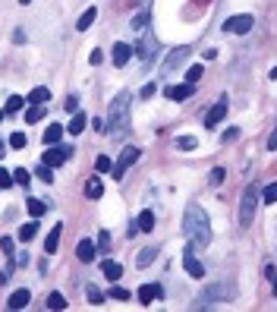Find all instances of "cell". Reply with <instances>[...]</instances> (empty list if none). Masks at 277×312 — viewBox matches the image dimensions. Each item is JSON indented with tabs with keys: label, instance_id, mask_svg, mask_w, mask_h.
I'll return each mask as SVG.
<instances>
[{
	"label": "cell",
	"instance_id": "6da1fadb",
	"mask_svg": "<svg viewBox=\"0 0 277 312\" xmlns=\"http://www.w3.org/2000/svg\"><path fill=\"white\" fill-rule=\"evenodd\" d=\"M107 129H111L117 139L129 136V129H132V95H129V92H120L117 98L111 101V114H107Z\"/></svg>",
	"mask_w": 277,
	"mask_h": 312
},
{
	"label": "cell",
	"instance_id": "7a4b0ae2",
	"mask_svg": "<svg viewBox=\"0 0 277 312\" xmlns=\"http://www.w3.org/2000/svg\"><path fill=\"white\" fill-rule=\"evenodd\" d=\"M183 230L189 237V243H196V246H208L211 243V221H208V214H205L202 205H186Z\"/></svg>",
	"mask_w": 277,
	"mask_h": 312
},
{
	"label": "cell",
	"instance_id": "3957f363",
	"mask_svg": "<svg viewBox=\"0 0 277 312\" xmlns=\"http://www.w3.org/2000/svg\"><path fill=\"white\" fill-rule=\"evenodd\" d=\"M236 296V284L233 281H221V284H208L196 299V309H211L218 303H227V299Z\"/></svg>",
	"mask_w": 277,
	"mask_h": 312
},
{
	"label": "cell",
	"instance_id": "277c9868",
	"mask_svg": "<svg viewBox=\"0 0 277 312\" xmlns=\"http://www.w3.org/2000/svg\"><path fill=\"white\" fill-rule=\"evenodd\" d=\"M258 196H261V189H258L255 183H249L246 193H243V202H239V227H249V224H252L255 208H258Z\"/></svg>",
	"mask_w": 277,
	"mask_h": 312
},
{
	"label": "cell",
	"instance_id": "5b68a950",
	"mask_svg": "<svg viewBox=\"0 0 277 312\" xmlns=\"http://www.w3.org/2000/svg\"><path fill=\"white\" fill-rule=\"evenodd\" d=\"M139 154H142V151H139L136 145H126L123 151H120V158L114 161V167H111V177H114V180H123V174H126L129 167L139 161Z\"/></svg>",
	"mask_w": 277,
	"mask_h": 312
},
{
	"label": "cell",
	"instance_id": "8992f818",
	"mask_svg": "<svg viewBox=\"0 0 277 312\" xmlns=\"http://www.w3.org/2000/svg\"><path fill=\"white\" fill-rule=\"evenodd\" d=\"M189 54H192V47H186V44H183V47H173V51L164 57V63H161V73H164V76H170L173 69H179V66H183L186 60H189Z\"/></svg>",
	"mask_w": 277,
	"mask_h": 312
},
{
	"label": "cell",
	"instance_id": "52a82bcc",
	"mask_svg": "<svg viewBox=\"0 0 277 312\" xmlns=\"http://www.w3.org/2000/svg\"><path fill=\"white\" fill-rule=\"evenodd\" d=\"M136 51H139V60H142V63H151V60L158 57V38H154V32H151V29L142 32V41H139Z\"/></svg>",
	"mask_w": 277,
	"mask_h": 312
},
{
	"label": "cell",
	"instance_id": "ba28073f",
	"mask_svg": "<svg viewBox=\"0 0 277 312\" xmlns=\"http://www.w3.org/2000/svg\"><path fill=\"white\" fill-rule=\"evenodd\" d=\"M252 26H255V16L252 13H243V16H230L224 22V32L227 35H246V32H252Z\"/></svg>",
	"mask_w": 277,
	"mask_h": 312
},
{
	"label": "cell",
	"instance_id": "9c48e42d",
	"mask_svg": "<svg viewBox=\"0 0 277 312\" xmlns=\"http://www.w3.org/2000/svg\"><path fill=\"white\" fill-rule=\"evenodd\" d=\"M73 145H63V148H47L44 154H41V164H47V167H60V164H63V161H69V158H73Z\"/></svg>",
	"mask_w": 277,
	"mask_h": 312
},
{
	"label": "cell",
	"instance_id": "30bf717a",
	"mask_svg": "<svg viewBox=\"0 0 277 312\" xmlns=\"http://www.w3.org/2000/svg\"><path fill=\"white\" fill-rule=\"evenodd\" d=\"M183 268L192 274V278H205V265L196 259V243L186 246V253H183Z\"/></svg>",
	"mask_w": 277,
	"mask_h": 312
},
{
	"label": "cell",
	"instance_id": "8fae6325",
	"mask_svg": "<svg viewBox=\"0 0 277 312\" xmlns=\"http://www.w3.org/2000/svg\"><path fill=\"white\" fill-rule=\"evenodd\" d=\"M136 296H139V303H142V306H148V303H154V299H161V296H164V287H161V284H142Z\"/></svg>",
	"mask_w": 277,
	"mask_h": 312
},
{
	"label": "cell",
	"instance_id": "7c38bea8",
	"mask_svg": "<svg viewBox=\"0 0 277 312\" xmlns=\"http://www.w3.org/2000/svg\"><path fill=\"white\" fill-rule=\"evenodd\" d=\"M136 230H145V233H148V230H154V211H148V208H145V211H139V218L132 221V227H129V237L136 233Z\"/></svg>",
	"mask_w": 277,
	"mask_h": 312
},
{
	"label": "cell",
	"instance_id": "4fadbf2b",
	"mask_svg": "<svg viewBox=\"0 0 277 312\" xmlns=\"http://www.w3.org/2000/svg\"><path fill=\"white\" fill-rule=\"evenodd\" d=\"M224 117H227V101L221 98V101L214 104V107H211L208 114H205V126H208V129H214V126H218V123H221Z\"/></svg>",
	"mask_w": 277,
	"mask_h": 312
},
{
	"label": "cell",
	"instance_id": "5bb4252c",
	"mask_svg": "<svg viewBox=\"0 0 277 312\" xmlns=\"http://www.w3.org/2000/svg\"><path fill=\"white\" fill-rule=\"evenodd\" d=\"M192 92H196V86H192V82H183V86H167V89H164V95H167L170 101H186Z\"/></svg>",
	"mask_w": 277,
	"mask_h": 312
},
{
	"label": "cell",
	"instance_id": "9a60e30c",
	"mask_svg": "<svg viewBox=\"0 0 277 312\" xmlns=\"http://www.w3.org/2000/svg\"><path fill=\"white\" fill-rule=\"evenodd\" d=\"M95 256H98V246H95L91 240H79V246H76V259H79V262H95Z\"/></svg>",
	"mask_w": 277,
	"mask_h": 312
},
{
	"label": "cell",
	"instance_id": "2e32d148",
	"mask_svg": "<svg viewBox=\"0 0 277 312\" xmlns=\"http://www.w3.org/2000/svg\"><path fill=\"white\" fill-rule=\"evenodd\" d=\"M29 299H32V293L26 290V287H19V290H13V293H10L7 306H10V309H26V306H29Z\"/></svg>",
	"mask_w": 277,
	"mask_h": 312
},
{
	"label": "cell",
	"instance_id": "e0dca14e",
	"mask_svg": "<svg viewBox=\"0 0 277 312\" xmlns=\"http://www.w3.org/2000/svg\"><path fill=\"white\" fill-rule=\"evenodd\" d=\"M129 57H132V47L123 44V41H117V44H114V66H126Z\"/></svg>",
	"mask_w": 277,
	"mask_h": 312
},
{
	"label": "cell",
	"instance_id": "ac0fdd59",
	"mask_svg": "<svg viewBox=\"0 0 277 312\" xmlns=\"http://www.w3.org/2000/svg\"><path fill=\"white\" fill-rule=\"evenodd\" d=\"M60 237H63V224L51 227V233L44 237V253H57V246H60Z\"/></svg>",
	"mask_w": 277,
	"mask_h": 312
},
{
	"label": "cell",
	"instance_id": "d6986e66",
	"mask_svg": "<svg viewBox=\"0 0 277 312\" xmlns=\"http://www.w3.org/2000/svg\"><path fill=\"white\" fill-rule=\"evenodd\" d=\"M101 271H104V278H111V281H120V278H123V265H120V262H114V259H104Z\"/></svg>",
	"mask_w": 277,
	"mask_h": 312
},
{
	"label": "cell",
	"instance_id": "ffe728a7",
	"mask_svg": "<svg viewBox=\"0 0 277 312\" xmlns=\"http://www.w3.org/2000/svg\"><path fill=\"white\" fill-rule=\"evenodd\" d=\"M154 259H158V249H154V246H145V249L136 256V268H148Z\"/></svg>",
	"mask_w": 277,
	"mask_h": 312
},
{
	"label": "cell",
	"instance_id": "44dd1931",
	"mask_svg": "<svg viewBox=\"0 0 277 312\" xmlns=\"http://www.w3.org/2000/svg\"><path fill=\"white\" fill-rule=\"evenodd\" d=\"M95 19H98V10H95V7H88V10H85V13H82V16H79V22H76V29H79V32H88Z\"/></svg>",
	"mask_w": 277,
	"mask_h": 312
},
{
	"label": "cell",
	"instance_id": "7402d4cb",
	"mask_svg": "<svg viewBox=\"0 0 277 312\" xmlns=\"http://www.w3.org/2000/svg\"><path fill=\"white\" fill-rule=\"evenodd\" d=\"M85 123H88V117L82 114V111H76V114H73V120H69V126H66V129H69L73 136H79L82 129H85Z\"/></svg>",
	"mask_w": 277,
	"mask_h": 312
},
{
	"label": "cell",
	"instance_id": "603a6c76",
	"mask_svg": "<svg viewBox=\"0 0 277 312\" xmlns=\"http://www.w3.org/2000/svg\"><path fill=\"white\" fill-rule=\"evenodd\" d=\"M22 107H26V98H19V95H10L7 104H4V114L13 117V114H19V111H22Z\"/></svg>",
	"mask_w": 277,
	"mask_h": 312
},
{
	"label": "cell",
	"instance_id": "cb8c5ba5",
	"mask_svg": "<svg viewBox=\"0 0 277 312\" xmlns=\"http://www.w3.org/2000/svg\"><path fill=\"white\" fill-rule=\"evenodd\" d=\"M60 136H63V126H60V123L47 126V129H44V145H57V142H60Z\"/></svg>",
	"mask_w": 277,
	"mask_h": 312
},
{
	"label": "cell",
	"instance_id": "d4e9b609",
	"mask_svg": "<svg viewBox=\"0 0 277 312\" xmlns=\"http://www.w3.org/2000/svg\"><path fill=\"white\" fill-rule=\"evenodd\" d=\"M47 98H51V92H47L44 86H35V89H32V95H29L26 101H29V104H44Z\"/></svg>",
	"mask_w": 277,
	"mask_h": 312
},
{
	"label": "cell",
	"instance_id": "484cf974",
	"mask_svg": "<svg viewBox=\"0 0 277 312\" xmlns=\"http://www.w3.org/2000/svg\"><path fill=\"white\" fill-rule=\"evenodd\" d=\"M132 29L136 32H145L148 29V7H142L136 16H132Z\"/></svg>",
	"mask_w": 277,
	"mask_h": 312
},
{
	"label": "cell",
	"instance_id": "4316f807",
	"mask_svg": "<svg viewBox=\"0 0 277 312\" xmlns=\"http://www.w3.org/2000/svg\"><path fill=\"white\" fill-rule=\"evenodd\" d=\"M35 233H38V221H29L19 227V240L22 243H29V240H35Z\"/></svg>",
	"mask_w": 277,
	"mask_h": 312
},
{
	"label": "cell",
	"instance_id": "83f0119b",
	"mask_svg": "<svg viewBox=\"0 0 277 312\" xmlns=\"http://www.w3.org/2000/svg\"><path fill=\"white\" fill-rule=\"evenodd\" d=\"M44 211H47V202L44 199H29V214H32V218H41Z\"/></svg>",
	"mask_w": 277,
	"mask_h": 312
},
{
	"label": "cell",
	"instance_id": "f1b7e54d",
	"mask_svg": "<svg viewBox=\"0 0 277 312\" xmlns=\"http://www.w3.org/2000/svg\"><path fill=\"white\" fill-rule=\"evenodd\" d=\"M258 199L264 202V205H274V202H277V183H268V186L261 189V196H258Z\"/></svg>",
	"mask_w": 277,
	"mask_h": 312
},
{
	"label": "cell",
	"instance_id": "f546056e",
	"mask_svg": "<svg viewBox=\"0 0 277 312\" xmlns=\"http://www.w3.org/2000/svg\"><path fill=\"white\" fill-rule=\"evenodd\" d=\"M41 117H44V104H32L26 111V123H38Z\"/></svg>",
	"mask_w": 277,
	"mask_h": 312
},
{
	"label": "cell",
	"instance_id": "4dcf8cb0",
	"mask_svg": "<svg viewBox=\"0 0 277 312\" xmlns=\"http://www.w3.org/2000/svg\"><path fill=\"white\" fill-rule=\"evenodd\" d=\"M176 148L192 151V148H199V139L196 136H176Z\"/></svg>",
	"mask_w": 277,
	"mask_h": 312
},
{
	"label": "cell",
	"instance_id": "1f68e13d",
	"mask_svg": "<svg viewBox=\"0 0 277 312\" xmlns=\"http://www.w3.org/2000/svg\"><path fill=\"white\" fill-rule=\"evenodd\" d=\"M88 196H91V199H101V196H104V183H101L98 177L88 180Z\"/></svg>",
	"mask_w": 277,
	"mask_h": 312
},
{
	"label": "cell",
	"instance_id": "d6a6232c",
	"mask_svg": "<svg viewBox=\"0 0 277 312\" xmlns=\"http://www.w3.org/2000/svg\"><path fill=\"white\" fill-rule=\"evenodd\" d=\"M85 296H88V303H91V306H101V303H104V293L98 290V287H91V284L85 287Z\"/></svg>",
	"mask_w": 277,
	"mask_h": 312
},
{
	"label": "cell",
	"instance_id": "836d02e7",
	"mask_svg": "<svg viewBox=\"0 0 277 312\" xmlns=\"http://www.w3.org/2000/svg\"><path fill=\"white\" fill-rule=\"evenodd\" d=\"M47 309H66V296L63 293H51L47 296Z\"/></svg>",
	"mask_w": 277,
	"mask_h": 312
},
{
	"label": "cell",
	"instance_id": "e575fe53",
	"mask_svg": "<svg viewBox=\"0 0 277 312\" xmlns=\"http://www.w3.org/2000/svg\"><path fill=\"white\" fill-rule=\"evenodd\" d=\"M111 167H114V161L107 158V154H101V158L95 161V171H98V174H111Z\"/></svg>",
	"mask_w": 277,
	"mask_h": 312
},
{
	"label": "cell",
	"instance_id": "d590c367",
	"mask_svg": "<svg viewBox=\"0 0 277 312\" xmlns=\"http://www.w3.org/2000/svg\"><path fill=\"white\" fill-rule=\"evenodd\" d=\"M38 180H41V183H54V167L41 164V167H38Z\"/></svg>",
	"mask_w": 277,
	"mask_h": 312
},
{
	"label": "cell",
	"instance_id": "8d00e7d4",
	"mask_svg": "<svg viewBox=\"0 0 277 312\" xmlns=\"http://www.w3.org/2000/svg\"><path fill=\"white\" fill-rule=\"evenodd\" d=\"M98 253H111V233L107 230H101V237H98Z\"/></svg>",
	"mask_w": 277,
	"mask_h": 312
},
{
	"label": "cell",
	"instance_id": "74e56055",
	"mask_svg": "<svg viewBox=\"0 0 277 312\" xmlns=\"http://www.w3.org/2000/svg\"><path fill=\"white\" fill-rule=\"evenodd\" d=\"M224 177H227V171H224V167H214L208 180H211V186H221V183H224Z\"/></svg>",
	"mask_w": 277,
	"mask_h": 312
},
{
	"label": "cell",
	"instance_id": "f35d334b",
	"mask_svg": "<svg viewBox=\"0 0 277 312\" xmlns=\"http://www.w3.org/2000/svg\"><path fill=\"white\" fill-rule=\"evenodd\" d=\"M10 186H13V174L0 167V189H10Z\"/></svg>",
	"mask_w": 277,
	"mask_h": 312
},
{
	"label": "cell",
	"instance_id": "ab89813d",
	"mask_svg": "<svg viewBox=\"0 0 277 312\" xmlns=\"http://www.w3.org/2000/svg\"><path fill=\"white\" fill-rule=\"evenodd\" d=\"M13 180H16L19 186H29V180H32V177H29V171H22V167H19V171H13Z\"/></svg>",
	"mask_w": 277,
	"mask_h": 312
},
{
	"label": "cell",
	"instance_id": "60d3db41",
	"mask_svg": "<svg viewBox=\"0 0 277 312\" xmlns=\"http://www.w3.org/2000/svg\"><path fill=\"white\" fill-rule=\"evenodd\" d=\"M111 296H117V299H129L132 293L126 290V287H120V284H114V287H111Z\"/></svg>",
	"mask_w": 277,
	"mask_h": 312
},
{
	"label": "cell",
	"instance_id": "b9f144b4",
	"mask_svg": "<svg viewBox=\"0 0 277 312\" xmlns=\"http://www.w3.org/2000/svg\"><path fill=\"white\" fill-rule=\"evenodd\" d=\"M26 145V133H13L10 136V148H22Z\"/></svg>",
	"mask_w": 277,
	"mask_h": 312
},
{
	"label": "cell",
	"instance_id": "7bdbcfd3",
	"mask_svg": "<svg viewBox=\"0 0 277 312\" xmlns=\"http://www.w3.org/2000/svg\"><path fill=\"white\" fill-rule=\"evenodd\" d=\"M199 79H202V66H189V73H186V82H192V86H196Z\"/></svg>",
	"mask_w": 277,
	"mask_h": 312
},
{
	"label": "cell",
	"instance_id": "ee69618b",
	"mask_svg": "<svg viewBox=\"0 0 277 312\" xmlns=\"http://www.w3.org/2000/svg\"><path fill=\"white\" fill-rule=\"evenodd\" d=\"M0 249H4L7 256H13V237H0Z\"/></svg>",
	"mask_w": 277,
	"mask_h": 312
},
{
	"label": "cell",
	"instance_id": "f6af8a7d",
	"mask_svg": "<svg viewBox=\"0 0 277 312\" xmlns=\"http://www.w3.org/2000/svg\"><path fill=\"white\" fill-rule=\"evenodd\" d=\"M154 92H158V86H154V82H148V86H142V92H139V98H151Z\"/></svg>",
	"mask_w": 277,
	"mask_h": 312
},
{
	"label": "cell",
	"instance_id": "bcb514c9",
	"mask_svg": "<svg viewBox=\"0 0 277 312\" xmlns=\"http://www.w3.org/2000/svg\"><path fill=\"white\" fill-rule=\"evenodd\" d=\"M268 151H277V123H274L271 136H268Z\"/></svg>",
	"mask_w": 277,
	"mask_h": 312
},
{
	"label": "cell",
	"instance_id": "7dc6e473",
	"mask_svg": "<svg viewBox=\"0 0 277 312\" xmlns=\"http://www.w3.org/2000/svg\"><path fill=\"white\" fill-rule=\"evenodd\" d=\"M63 107H66L69 114H76V111H79V98H66V101H63Z\"/></svg>",
	"mask_w": 277,
	"mask_h": 312
},
{
	"label": "cell",
	"instance_id": "c3c4849f",
	"mask_svg": "<svg viewBox=\"0 0 277 312\" xmlns=\"http://www.w3.org/2000/svg\"><path fill=\"white\" fill-rule=\"evenodd\" d=\"M236 136H239V126H230V129H227V133H224L221 139H224V142H233Z\"/></svg>",
	"mask_w": 277,
	"mask_h": 312
},
{
	"label": "cell",
	"instance_id": "681fc988",
	"mask_svg": "<svg viewBox=\"0 0 277 312\" xmlns=\"http://www.w3.org/2000/svg\"><path fill=\"white\" fill-rule=\"evenodd\" d=\"M91 126L98 129V133H107V123H104V120H91Z\"/></svg>",
	"mask_w": 277,
	"mask_h": 312
},
{
	"label": "cell",
	"instance_id": "f907efd6",
	"mask_svg": "<svg viewBox=\"0 0 277 312\" xmlns=\"http://www.w3.org/2000/svg\"><path fill=\"white\" fill-rule=\"evenodd\" d=\"M268 274H271V287H274V293H277V271L268 265Z\"/></svg>",
	"mask_w": 277,
	"mask_h": 312
},
{
	"label": "cell",
	"instance_id": "816d5d0a",
	"mask_svg": "<svg viewBox=\"0 0 277 312\" xmlns=\"http://www.w3.org/2000/svg\"><path fill=\"white\" fill-rule=\"evenodd\" d=\"M101 60H104V54H101V51H91V63H95V66H98Z\"/></svg>",
	"mask_w": 277,
	"mask_h": 312
},
{
	"label": "cell",
	"instance_id": "f5cc1de1",
	"mask_svg": "<svg viewBox=\"0 0 277 312\" xmlns=\"http://www.w3.org/2000/svg\"><path fill=\"white\" fill-rule=\"evenodd\" d=\"M271 79H277V66H274V69H271Z\"/></svg>",
	"mask_w": 277,
	"mask_h": 312
},
{
	"label": "cell",
	"instance_id": "db71d44e",
	"mask_svg": "<svg viewBox=\"0 0 277 312\" xmlns=\"http://www.w3.org/2000/svg\"><path fill=\"white\" fill-rule=\"evenodd\" d=\"M19 4H22V7H29V4H32V0H19Z\"/></svg>",
	"mask_w": 277,
	"mask_h": 312
},
{
	"label": "cell",
	"instance_id": "11a10c76",
	"mask_svg": "<svg viewBox=\"0 0 277 312\" xmlns=\"http://www.w3.org/2000/svg\"><path fill=\"white\" fill-rule=\"evenodd\" d=\"M4 117H7V114H4V111H0V120H4Z\"/></svg>",
	"mask_w": 277,
	"mask_h": 312
},
{
	"label": "cell",
	"instance_id": "9f6ffc18",
	"mask_svg": "<svg viewBox=\"0 0 277 312\" xmlns=\"http://www.w3.org/2000/svg\"><path fill=\"white\" fill-rule=\"evenodd\" d=\"M0 154H4V145H0Z\"/></svg>",
	"mask_w": 277,
	"mask_h": 312
}]
</instances>
